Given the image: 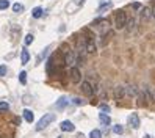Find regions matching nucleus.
Masks as SVG:
<instances>
[{"mask_svg": "<svg viewBox=\"0 0 155 138\" xmlns=\"http://www.w3.org/2000/svg\"><path fill=\"white\" fill-rule=\"evenodd\" d=\"M83 39H85V47H86V53H96L97 50V46H96V38L91 33V30L85 28L83 30Z\"/></svg>", "mask_w": 155, "mask_h": 138, "instance_id": "nucleus-1", "label": "nucleus"}, {"mask_svg": "<svg viewBox=\"0 0 155 138\" xmlns=\"http://www.w3.org/2000/svg\"><path fill=\"white\" fill-rule=\"evenodd\" d=\"M127 21H129V17H127L125 11H122V10L116 11V14H114V27H116V28H118V30L125 28Z\"/></svg>", "mask_w": 155, "mask_h": 138, "instance_id": "nucleus-2", "label": "nucleus"}, {"mask_svg": "<svg viewBox=\"0 0 155 138\" xmlns=\"http://www.w3.org/2000/svg\"><path fill=\"white\" fill-rule=\"evenodd\" d=\"M55 121V115H52V113H47V115H44V116L41 118L39 121H38V126H36V130L38 132H41V130H44L47 126H50V122H53Z\"/></svg>", "mask_w": 155, "mask_h": 138, "instance_id": "nucleus-3", "label": "nucleus"}, {"mask_svg": "<svg viewBox=\"0 0 155 138\" xmlns=\"http://www.w3.org/2000/svg\"><path fill=\"white\" fill-rule=\"evenodd\" d=\"M69 75H71V82L72 83H80L82 82V74H80V69L72 66L71 71H69Z\"/></svg>", "mask_w": 155, "mask_h": 138, "instance_id": "nucleus-4", "label": "nucleus"}, {"mask_svg": "<svg viewBox=\"0 0 155 138\" xmlns=\"http://www.w3.org/2000/svg\"><path fill=\"white\" fill-rule=\"evenodd\" d=\"M63 55H64V64H68V66H74V63H75V53L69 49V50L64 52Z\"/></svg>", "mask_w": 155, "mask_h": 138, "instance_id": "nucleus-5", "label": "nucleus"}, {"mask_svg": "<svg viewBox=\"0 0 155 138\" xmlns=\"http://www.w3.org/2000/svg\"><path fill=\"white\" fill-rule=\"evenodd\" d=\"M82 91H83V94H86V96H91L94 94V88H92V85L90 82H83L82 83Z\"/></svg>", "mask_w": 155, "mask_h": 138, "instance_id": "nucleus-6", "label": "nucleus"}, {"mask_svg": "<svg viewBox=\"0 0 155 138\" xmlns=\"http://www.w3.org/2000/svg\"><path fill=\"white\" fill-rule=\"evenodd\" d=\"M96 27L100 30V33H102V34H105V33L110 32V30H108V21H107V19H102L100 22H96Z\"/></svg>", "mask_w": 155, "mask_h": 138, "instance_id": "nucleus-7", "label": "nucleus"}, {"mask_svg": "<svg viewBox=\"0 0 155 138\" xmlns=\"http://www.w3.org/2000/svg\"><path fill=\"white\" fill-rule=\"evenodd\" d=\"M60 129L63 130V132H74V130H75V126H74L71 121H63L60 124Z\"/></svg>", "mask_w": 155, "mask_h": 138, "instance_id": "nucleus-8", "label": "nucleus"}, {"mask_svg": "<svg viewBox=\"0 0 155 138\" xmlns=\"http://www.w3.org/2000/svg\"><path fill=\"white\" fill-rule=\"evenodd\" d=\"M141 19L143 21H147V19L152 17V10H150V6H143L141 8Z\"/></svg>", "mask_w": 155, "mask_h": 138, "instance_id": "nucleus-9", "label": "nucleus"}, {"mask_svg": "<svg viewBox=\"0 0 155 138\" xmlns=\"http://www.w3.org/2000/svg\"><path fill=\"white\" fill-rule=\"evenodd\" d=\"M129 124H130L133 129H138V127H139V118H138L136 113H132L130 116H129Z\"/></svg>", "mask_w": 155, "mask_h": 138, "instance_id": "nucleus-10", "label": "nucleus"}, {"mask_svg": "<svg viewBox=\"0 0 155 138\" xmlns=\"http://www.w3.org/2000/svg\"><path fill=\"white\" fill-rule=\"evenodd\" d=\"M21 36V27L19 25H13L11 27V38H13V43H16Z\"/></svg>", "mask_w": 155, "mask_h": 138, "instance_id": "nucleus-11", "label": "nucleus"}, {"mask_svg": "<svg viewBox=\"0 0 155 138\" xmlns=\"http://www.w3.org/2000/svg\"><path fill=\"white\" fill-rule=\"evenodd\" d=\"M125 94H127V91H125V88H124V86H116L114 88V97L116 99L125 97Z\"/></svg>", "mask_w": 155, "mask_h": 138, "instance_id": "nucleus-12", "label": "nucleus"}, {"mask_svg": "<svg viewBox=\"0 0 155 138\" xmlns=\"http://www.w3.org/2000/svg\"><path fill=\"white\" fill-rule=\"evenodd\" d=\"M99 121H100V124H102V126H110V124H111L110 116L105 115V113H100V115H99Z\"/></svg>", "mask_w": 155, "mask_h": 138, "instance_id": "nucleus-13", "label": "nucleus"}, {"mask_svg": "<svg viewBox=\"0 0 155 138\" xmlns=\"http://www.w3.org/2000/svg\"><path fill=\"white\" fill-rule=\"evenodd\" d=\"M111 6H113V3H111L110 0H102V2H100V6H99V11H100V13H103L105 10L111 8Z\"/></svg>", "mask_w": 155, "mask_h": 138, "instance_id": "nucleus-14", "label": "nucleus"}, {"mask_svg": "<svg viewBox=\"0 0 155 138\" xmlns=\"http://www.w3.org/2000/svg\"><path fill=\"white\" fill-rule=\"evenodd\" d=\"M21 61H22V63H28V61H30V52L28 50H27V49L24 47V50H22L21 52Z\"/></svg>", "mask_w": 155, "mask_h": 138, "instance_id": "nucleus-15", "label": "nucleus"}, {"mask_svg": "<svg viewBox=\"0 0 155 138\" xmlns=\"http://www.w3.org/2000/svg\"><path fill=\"white\" fill-rule=\"evenodd\" d=\"M24 119L27 121V122H33V119H34V116H33V112L32 110H24Z\"/></svg>", "mask_w": 155, "mask_h": 138, "instance_id": "nucleus-16", "label": "nucleus"}, {"mask_svg": "<svg viewBox=\"0 0 155 138\" xmlns=\"http://www.w3.org/2000/svg\"><path fill=\"white\" fill-rule=\"evenodd\" d=\"M68 99H66V97H60V99H58V102H56V108L58 110H61V108H64V107L66 105H68Z\"/></svg>", "mask_w": 155, "mask_h": 138, "instance_id": "nucleus-17", "label": "nucleus"}, {"mask_svg": "<svg viewBox=\"0 0 155 138\" xmlns=\"http://www.w3.org/2000/svg\"><path fill=\"white\" fill-rule=\"evenodd\" d=\"M42 13H44V10H42L41 6H36V8H33V11H32V14H33V17H34V19L41 17V16H42Z\"/></svg>", "mask_w": 155, "mask_h": 138, "instance_id": "nucleus-18", "label": "nucleus"}, {"mask_svg": "<svg viewBox=\"0 0 155 138\" xmlns=\"http://www.w3.org/2000/svg\"><path fill=\"white\" fill-rule=\"evenodd\" d=\"M125 91H127V94H129V96H138V90L135 86H127Z\"/></svg>", "mask_w": 155, "mask_h": 138, "instance_id": "nucleus-19", "label": "nucleus"}, {"mask_svg": "<svg viewBox=\"0 0 155 138\" xmlns=\"http://www.w3.org/2000/svg\"><path fill=\"white\" fill-rule=\"evenodd\" d=\"M90 138H102V132H100L99 129H94V130H91V133H90Z\"/></svg>", "mask_w": 155, "mask_h": 138, "instance_id": "nucleus-20", "label": "nucleus"}, {"mask_svg": "<svg viewBox=\"0 0 155 138\" xmlns=\"http://www.w3.org/2000/svg\"><path fill=\"white\" fill-rule=\"evenodd\" d=\"M33 34H25V38H24V46H30L33 43Z\"/></svg>", "mask_w": 155, "mask_h": 138, "instance_id": "nucleus-21", "label": "nucleus"}, {"mask_svg": "<svg viewBox=\"0 0 155 138\" xmlns=\"http://www.w3.org/2000/svg\"><path fill=\"white\" fill-rule=\"evenodd\" d=\"M19 82H21L22 85H25V83H27V72L25 71H22L21 74H19Z\"/></svg>", "mask_w": 155, "mask_h": 138, "instance_id": "nucleus-22", "label": "nucleus"}, {"mask_svg": "<svg viewBox=\"0 0 155 138\" xmlns=\"http://www.w3.org/2000/svg\"><path fill=\"white\" fill-rule=\"evenodd\" d=\"M13 11H14V13H22V11H24V6H22L21 3H14V5H13Z\"/></svg>", "mask_w": 155, "mask_h": 138, "instance_id": "nucleus-23", "label": "nucleus"}, {"mask_svg": "<svg viewBox=\"0 0 155 138\" xmlns=\"http://www.w3.org/2000/svg\"><path fill=\"white\" fill-rule=\"evenodd\" d=\"M8 110H10L8 102H0V112H8Z\"/></svg>", "mask_w": 155, "mask_h": 138, "instance_id": "nucleus-24", "label": "nucleus"}, {"mask_svg": "<svg viewBox=\"0 0 155 138\" xmlns=\"http://www.w3.org/2000/svg\"><path fill=\"white\" fill-rule=\"evenodd\" d=\"M113 132L116 133V135H121V133L124 132V127H122V126H114V127H113Z\"/></svg>", "mask_w": 155, "mask_h": 138, "instance_id": "nucleus-25", "label": "nucleus"}, {"mask_svg": "<svg viewBox=\"0 0 155 138\" xmlns=\"http://www.w3.org/2000/svg\"><path fill=\"white\" fill-rule=\"evenodd\" d=\"M8 6H10L8 0H0V10H6Z\"/></svg>", "mask_w": 155, "mask_h": 138, "instance_id": "nucleus-26", "label": "nucleus"}, {"mask_svg": "<svg viewBox=\"0 0 155 138\" xmlns=\"http://www.w3.org/2000/svg\"><path fill=\"white\" fill-rule=\"evenodd\" d=\"M127 28H129V32H132V30L135 28V19H129V21H127Z\"/></svg>", "mask_w": 155, "mask_h": 138, "instance_id": "nucleus-27", "label": "nucleus"}, {"mask_svg": "<svg viewBox=\"0 0 155 138\" xmlns=\"http://www.w3.org/2000/svg\"><path fill=\"white\" fill-rule=\"evenodd\" d=\"M72 102L75 104V105H83V104H85V101H83V99H80V97H74Z\"/></svg>", "mask_w": 155, "mask_h": 138, "instance_id": "nucleus-28", "label": "nucleus"}, {"mask_svg": "<svg viewBox=\"0 0 155 138\" xmlns=\"http://www.w3.org/2000/svg\"><path fill=\"white\" fill-rule=\"evenodd\" d=\"M6 72H8V69H6V66H0V77H5Z\"/></svg>", "mask_w": 155, "mask_h": 138, "instance_id": "nucleus-29", "label": "nucleus"}, {"mask_svg": "<svg viewBox=\"0 0 155 138\" xmlns=\"http://www.w3.org/2000/svg\"><path fill=\"white\" fill-rule=\"evenodd\" d=\"M132 6H133L135 10H141V8H143V5H141V3H138V2H135L133 5H132Z\"/></svg>", "mask_w": 155, "mask_h": 138, "instance_id": "nucleus-30", "label": "nucleus"}, {"mask_svg": "<svg viewBox=\"0 0 155 138\" xmlns=\"http://www.w3.org/2000/svg\"><path fill=\"white\" fill-rule=\"evenodd\" d=\"M150 10H152V17H155V0L152 2V5H150Z\"/></svg>", "mask_w": 155, "mask_h": 138, "instance_id": "nucleus-31", "label": "nucleus"}, {"mask_svg": "<svg viewBox=\"0 0 155 138\" xmlns=\"http://www.w3.org/2000/svg\"><path fill=\"white\" fill-rule=\"evenodd\" d=\"M100 110H102V112H110V107H108V105H102V107H100Z\"/></svg>", "mask_w": 155, "mask_h": 138, "instance_id": "nucleus-32", "label": "nucleus"}, {"mask_svg": "<svg viewBox=\"0 0 155 138\" xmlns=\"http://www.w3.org/2000/svg\"><path fill=\"white\" fill-rule=\"evenodd\" d=\"M85 3V0H77V6H82Z\"/></svg>", "mask_w": 155, "mask_h": 138, "instance_id": "nucleus-33", "label": "nucleus"}, {"mask_svg": "<svg viewBox=\"0 0 155 138\" xmlns=\"http://www.w3.org/2000/svg\"><path fill=\"white\" fill-rule=\"evenodd\" d=\"M144 138H152V137H150V135H144Z\"/></svg>", "mask_w": 155, "mask_h": 138, "instance_id": "nucleus-34", "label": "nucleus"}, {"mask_svg": "<svg viewBox=\"0 0 155 138\" xmlns=\"http://www.w3.org/2000/svg\"><path fill=\"white\" fill-rule=\"evenodd\" d=\"M58 138H61V137H58Z\"/></svg>", "mask_w": 155, "mask_h": 138, "instance_id": "nucleus-35", "label": "nucleus"}]
</instances>
